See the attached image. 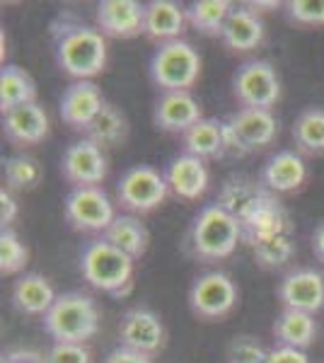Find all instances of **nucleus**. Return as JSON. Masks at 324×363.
Returning a JSON list of instances; mask_svg holds the SVG:
<instances>
[{
  "instance_id": "f257e3e1",
  "label": "nucleus",
  "mask_w": 324,
  "mask_h": 363,
  "mask_svg": "<svg viewBox=\"0 0 324 363\" xmlns=\"http://www.w3.org/2000/svg\"><path fill=\"white\" fill-rule=\"evenodd\" d=\"M56 63L75 80H92L107 66V39L97 27L80 22L54 25Z\"/></svg>"
},
{
  "instance_id": "f03ea898",
  "label": "nucleus",
  "mask_w": 324,
  "mask_h": 363,
  "mask_svg": "<svg viewBox=\"0 0 324 363\" xmlns=\"http://www.w3.org/2000/svg\"><path fill=\"white\" fill-rule=\"evenodd\" d=\"M99 320L102 315L95 298L82 291H68L44 315V330L54 344H85L99 332Z\"/></svg>"
},
{
  "instance_id": "7ed1b4c3",
  "label": "nucleus",
  "mask_w": 324,
  "mask_h": 363,
  "mask_svg": "<svg viewBox=\"0 0 324 363\" xmlns=\"http://www.w3.org/2000/svg\"><path fill=\"white\" fill-rule=\"evenodd\" d=\"M133 262L126 252L114 247L107 240H92L80 252V272L82 279L92 289L123 298L133 289Z\"/></svg>"
},
{
  "instance_id": "20e7f679",
  "label": "nucleus",
  "mask_w": 324,
  "mask_h": 363,
  "mask_svg": "<svg viewBox=\"0 0 324 363\" xmlns=\"http://www.w3.org/2000/svg\"><path fill=\"white\" fill-rule=\"evenodd\" d=\"M238 242H242V228L238 218H233L218 203H208L194 216L189 228V247L194 257L203 262L228 259L238 250Z\"/></svg>"
},
{
  "instance_id": "39448f33",
  "label": "nucleus",
  "mask_w": 324,
  "mask_h": 363,
  "mask_svg": "<svg viewBox=\"0 0 324 363\" xmlns=\"http://www.w3.org/2000/svg\"><path fill=\"white\" fill-rule=\"evenodd\" d=\"M201 75V56L184 39L160 44L150 58V78L162 92H189Z\"/></svg>"
},
{
  "instance_id": "423d86ee",
  "label": "nucleus",
  "mask_w": 324,
  "mask_h": 363,
  "mask_svg": "<svg viewBox=\"0 0 324 363\" xmlns=\"http://www.w3.org/2000/svg\"><path fill=\"white\" fill-rule=\"evenodd\" d=\"M279 136V119L269 109H238L225 119L230 155H250L267 148Z\"/></svg>"
},
{
  "instance_id": "0eeeda50",
  "label": "nucleus",
  "mask_w": 324,
  "mask_h": 363,
  "mask_svg": "<svg viewBox=\"0 0 324 363\" xmlns=\"http://www.w3.org/2000/svg\"><path fill=\"white\" fill-rule=\"evenodd\" d=\"M66 220L80 233H107L114 223V203L102 186H73L63 201Z\"/></svg>"
},
{
  "instance_id": "6e6552de",
  "label": "nucleus",
  "mask_w": 324,
  "mask_h": 363,
  "mask_svg": "<svg viewBox=\"0 0 324 363\" xmlns=\"http://www.w3.org/2000/svg\"><path fill=\"white\" fill-rule=\"evenodd\" d=\"M233 95L245 109H269L281 99V80L269 61H247L233 75Z\"/></svg>"
},
{
  "instance_id": "1a4fd4ad",
  "label": "nucleus",
  "mask_w": 324,
  "mask_h": 363,
  "mask_svg": "<svg viewBox=\"0 0 324 363\" xmlns=\"http://www.w3.org/2000/svg\"><path fill=\"white\" fill-rule=\"evenodd\" d=\"M169 186L164 174L150 165H135L123 172L116 184V201L131 213H150L167 199Z\"/></svg>"
},
{
  "instance_id": "9d476101",
  "label": "nucleus",
  "mask_w": 324,
  "mask_h": 363,
  "mask_svg": "<svg viewBox=\"0 0 324 363\" xmlns=\"http://www.w3.org/2000/svg\"><path fill=\"white\" fill-rule=\"evenodd\" d=\"M238 306V286L225 272H203L189 289V308L201 320H223Z\"/></svg>"
},
{
  "instance_id": "9b49d317",
  "label": "nucleus",
  "mask_w": 324,
  "mask_h": 363,
  "mask_svg": "<svg viewBox=\"0 0 324 363\" xmlns=\"http://www.w3.org/2000/svg\"><path fill=\"white\" fill-rule=\"evenodd\" d=\"M164 322L150 308H131L123 313L119 322V347L152 356L164 347Z\"/></svg>"
},
{
  "instance_id": "f8f14e48",
  "label": "nucleus",
  "mask_w": 324,
  "mask_h": 363,
  "mask_svg": "<svg viewBox=\"0 0 324 363\" xmlns=\"http://www.w3.org/2000/svg\"><path fill=\"white\" fill-rule=\"evenodd\" d=\"M61 174L73 186H99L107 177V155L90 138L75 140L61 157Z\"/></svg>"
},
{
  "instance_id": "ddd939ff",
  "label": "nucleus",
  "mask_w": 324,
  "mask_h": 363,
  "mask_svg": "<svg viewBox=\"0 0 324 363\" xmlns=\"http://www.w3.org/2000/svg\"><path fill=\"white\" fill-rule=\"evenodd\" d=\"M279 301L288 310L320 313L324 308V274L310 267L288 272L279 284Z\"/></svg>"
},
{
  "instance_id": "4468645a",
  "label": "nucleus",
  "mask_w": 324,
  "mask_h": 363,
  "mask_svg": "<svg viewBox=\"0 0 324 363\" xmlns=\"http://www.w3.org/2000/svg\"><path fill=\"white\" fill-rule=\"evenodd\" d=\"M104 104H107V99L102 97V90L92 80H75L63 90L58 112L70 128L87 131L92 121L97 119V114L104 109Z\"/></svg>"
},
{
  "instance_id": "2eb2a0df",
  "label": "nucleus",
  "mask_w": 324,
  "mask_h": 363,
  "mask_svg": "<svg viewBox=\"0 0 324 363\" xmlns=\"http://www.w3.org/2000/svg\"><path fill=\"white\" fill-rule=\"evenodd\" d=\"M203 119V107L191 92H162L152 107V121L164 133H181Z\"/></svg>"
},
{
  "instance_id": "dca6fc26",
  "label": "nucleus",
  "mask_w": 324,
  "mask_h": 363,
  "mask_svg": "<svg viewBox=\"0 0 324 363\" xmlns=\"http://www.w3.org/2000/svg\"><path fill=\"white\" fill-rule=\"evenodd\" d=\"M240 228H242V242H247L252 247V245L262 242V240L291 233L293 225H291V216H288L286 206L281 203V199L269 191V194L250 211V216L240 220Z\"/></svg>"
},
{
  "instance_id": "f3484780",
  "label": "nucleus",
  "mask_w": 324,
  "mask_h": 363,
  "mask_svg": "<svg viewBox=\"0 0 324 363\" xmlns=\"http://www.w3.org/2000/svg\"><path fill=\"white\" fill-rule=\"evenodd\" d=\"M97 29L104 37L114 39H131L143 34L145 5L135 0H102L97 5Z\"/></svg>"
},
{
  "instance_id": "a211bd4d",
  "label": "nucleus",
  "mask_w": 324,
  "mask_h": 363,
  "mask_svg": "<svg viewBox=\"0 0 324 363\" xmlns=\"http://www.w3.org/2000/svg\"><path fill=\"white\" fill-rule=\"evenodd\" d=\"M164 182L169 186V194L184 201H199L206 189H208V169H206L201 157H194L189 153L174 155L164 167Z\"/></svg>"
},
{
  "instance_id": "6ab92c4d",
  "label": "nucleus",
  "mask_w": 324,
  "mask_h": 363,
  "mask_svg": "<svg viewBox=\"0 0 324 363\" xmlns=\"http://www.w3.org/2000/svg\"><path fill=\"white\" fill-rule=\"evenodd\" d=\"M305 179H308V165L296 150H279L262 167V184L276 196L300 189Z\"/></svg>"
},
{
  "instance_id": "aec40b11",
  "label": "nucleus",
  "mask_w": 324,
  "mask_h": 363,
  "mask_svg": "<svg viewBox=\"0 0 324 363\" xmlns=\"http://www.w3.org/2000/svg\"><path fill=\"white\" fill-rule=\"evenodd\" d=\"M3 133L17 148L22 145H37L49 136V116L39 102H29L13 112L3 114Z\"/></svg>"
},
{
  "instance_id": "412c9836",
  "label": "nucleus",
  "mask_w": 324,
  "mask_h": 363,
  "mask_svg": "<svg viewBox=\"0 0 324 363\" xmlns=\"http://www.w3.org/2000/svg\"><path fill=\"white\" fill-rule=\"evenodd\" d=\"M189 25L186 10L177 5L174 0H150L145 5L143 34L157 44H167L174 39H181V32Z\"/></svg>"
},
{
  "instance_id": "4be33fe9",
  "label": "nucleus",
  "mask_w": 324,
  "mask_h": 363,
  "mask_svg": "<svg viewBox=\"0 0 324 363\" xmlns=\"http://www.w3.org/2000/svg\"><path fill=\"white\" fill-rule=\"evenodd\" d=\"M269 194V189L262 184V179H252L245 177V174H233L223 182L220 191H218L216 203L220 208H225L233 218H238V223L242 218L250 216V211L262 201L264 196Z\"/></svg>"
},
{
  "instance_id": "5701e85b",
  "label": "nucleus",
  "mask_w": 324,
  "mask_h": 363,
  "mask_svg": "<svg viewBox=\"0 0 324 363\" xmlns=\"http://www.w3.org/2000/svg\"><path fill=\"white\" fill-rule=\"evenodd\" d=\"M220 42L228 46L230 51H238V54H247V51H255L259 44L264 42V22L259 13L252 8H233L225 27L220 32Z\"/></svg>"
},
{
  "instance_id": "b1692460",
  "label": "nucleus",
  "mask_w": 324,
  "mask_h": 363,
  "mask_svg": "<svg viewBox=\"0 0 324 363\" xmlns=\"http://www.w3.org/2000/svg\"><path fill=\"white\" fill-rule=\"evenodd\" d=\"M56 291L49 279L41 274H25L13 286V306L25 315H41L44 318L56 303Z\"/></svg>"
},
{
  "instance_id": "393cba45",
  "label": "nucleus",
  "mask_w": 324,
  "mask_h": 363,
  "mask_svg": "<svg viewBox=\"0 0 324 363\" xmlns=\"http://www.w3.org/2000/svg\"><path fill=\"white\" fill-rule=\"evenodd\" d=\"M181 143H184V153L201 157V160L225 155L228 153L225 121L203 116L199 124H194L189 131L181 136Z\"/></svg>"
},
{
  "instance_id": "a878e982",
  "label": "nucleus",
  "mask_w": 324,
  "mask_h": 363,
  "mask_svg": "<svg viewBox=\"0 0 324 363\" xmlns=\"http://www.w3.org/2000/svg\"><path fill=\"white\" fill-rule=\"evenodd\" d=\"M274 337H276V342H279V347H291V349L305 351L317 337L315 315L284 308L274 322Z\"/></svg>"
},
{
  "instance_id": "bb28decb",
  "label": "nucleus",
  "mask_w": 324,
  "mask_h": 363,
  "mask_svg": "<svg viewBox=\"0 0 324 363\" xmlns=\"http://www.w3.org/2000/svg\"><path fill=\"white\" fill-rule=\"evenodd\" d=\"M104 240L114 245V247H119L121 252H126L131 259H140L148 252L150 233L145 223H140V218L121 213L116 216L114 223L109 225V230L104 233Z\"/></svg>"
},
{
  "instance_id": "cd10ccee",
  "label": "nucleus",
  "mask_w": 324,
  "mask_h": 363,
  "mask_svg": "<svg viewBox=\"0 0 324 363\" xmlns=\"http://www.w3.org/2000/svg\"><path fill=\"white\" fill-rule=\"evenodd\" d=\"M29 102H37V85H34L32 75L20 66H3L0 70V109L3 114Z\"/></svg>"
},
{
  "instance_id": "c85d7f7f",
  "label": "nucleus",
  "mask_w": 324,
  "mask_h": 363,
  "mask_svg": "<svg viewBox=\"0 0 324 363\" xmlns=\"http://www.w3.org/2000/svg\"><path fill=\"white\" fill-rule=\"evenodd\" d=\"M85 133H87L85 138H90L92 143H97L102 150L119 148V145L126 143V138H128V119L116 104L107 102Z\"/></svg>"
},
{
  "instance_id": "c756f323",
  "label": "nucleus",
  "mask_w": 324,
  "mask_h": 363,
  "mask_svg": "<svg viewBox=\"0 0 324 363\" xmlns=\"http://www.w3.org/2000/svg\"><path fill=\"white\" fill-rule=\"evenodd\" d=\"M233 8L230 0H199L186 8V22L206 37H220Z\"/></svg>"
},
{
  "instance_id": "7c9ffc66",
  "label": "nucleus",
  "mask_w": 324,
  "mask_h": 363,
  "mask_svg": "<svg viewBox=\"0 0 324 363\" xmlns=\"http://www.w3.org/2000/svg\"><path fill=\"white\" fill-rule=\"evenodd\" d=\"M293 140L300 155H322L324 153V109L310 107L298 114L293 124Z\"/></svg>"
},
{
  "instance_id": "2f4dec72",
  "label": "nucleus",
  "mask_w": 324,
  "mask_h": 363,
  "mask_svg": "<svg viewBox=\"0 0 324 363\" xmlns=\"http://www.w3.org/2000/svg\"><path fill=\"white\" fill-rule=\"evenodd\" d=\"M250 250H252V257H255L257 267L264 269V272H276V269L286 267L298 252L296 240H293L291 233L262 240V242L252 245Z\"/></svg>"
},
{
  "instance_id": "473e14b6",
  "label": "nucleus",
  "mask_w": 324,
  "mask_h": 363,
  "mask_svg": "<svg viewBox=\"0 0 324 363\" xmlns=\"http://www.w3.org/2000/svg\"><path fill=\"white\" fill-rule=\"evenodd\" d=\"M41 165L32 155H10L3 162L5 186L10 191H32L41 182Z\"/></svg>"
},
{
  "instance_id": "72a5a7b5",
  "label": "nucleus",
  "mask_w": 324,
  "mask_h": 363,
  "mask_svg": "<svg viewBox=\"0 0 324 363\" xmlns=\"http://www.w3.org/2000/svg\"><path fill=\"white\" fill-rule=\"evenodd\" d=\"M29 262V250L22 242L15 230L0 233V274L3 277H15Z\"/></svg>"
},
{
  "instance_id": "f704fd0d",
  "label": "nucleus",
  "mask_w": 324,
  "mask_h": 363,
  "mask_svg": "<svg viewBox=\"0 0 324 363\" xmlns=\"http://www.w3.org/2000/svg\"><path fill=\"white\" fill-rule=\"evenodd\" d=\"M269 351L252 335L233 337L228 344V363H267Z\"/></svg>"
},
{
  "instance_id": "c9c22d12",
  "label": "nucleus",
  "mask_w": 324,
  "mask_h": 363,
  "mask_svg": "<svg viewBox=\"0 0 324 363\" xmlns=\"http://www.w3.org/2000/svg\"><path fill=\"white\" fill-rule=\"evenodd\" d=\"M286 13L291 22L303 27H322L324 25V0H291L286 3Z\"/></svg>"
},
{
  "instance_id": "e433bc0d",
  "label": "nucleus",
  "mask_w": 324,
  "mask_h": 363,
  "mask_svg": "<svg viewBox=\"0 0 324 363\" xmlns=\"http://www.w3.org/2000/svg\"><path fill=\"white\" fill-rule=\"evenodd\" d=\"M44 363H92V354L85 344H54Z\"/></svg>"
},
{
  "instance_id": "4c0bfd02",
  "label": "nucleus",
  "mask_w": 324,
  "mask_h": 363,
  "mask_svg": "<svg viewBox=\"0 0 324 363\" xmlns=\"http://www.w3.org/2000/svg\"><path fill=\"white\" fill-rule=\"evenodd\" d=\"M17 218V201L10 194V189H0V225L3 230H10V225L15 223Z\"/></svg>"
},
{
  "instance_id": "58836bf2",
  "label": "nucleus",
  "mask_w": 324,
  "mask_h": 363,
  "mask_svg": "<svg viewBox=\"0 0 324 363\" xmlns=\"http://www.w3.org/2000/svg\"><path fill=\"white\" fill-rule=\"evenodd\" d=\"M267 363H310L308 354L300 349H291V347H276L269 351Z\"/></svg>"
},
{
  "instance_id": "ea45409f",
  "label": "nucleus",
  "mask_w": 324,
  "mask_h": 363,
  "mask_svg": "<svg viewBox=\"0 0 324 363\" xmlns=\"http://www.w3.org/2000/svg\"><path fill=\"white\" fill-rule=\"evenodd\" d=\"M104 363H152L150 356L138 354V351H131L126 347H116L114 351H109Z\"/></svg>"
},
{
  "instance_id": "a19ab883",
  "label": "nucleus",
  "mask_w": 324,
  "mask_h": 363,
  "mask_svg": "<svg viewBox=\"0 0 324 363\" xmlns=\"http://www.w3.org/2000/svg\"><path fill=\"white\" fill-rule=\"evenodd\" d=\"M312 252L320 262H324V220L312 233Z\"/></svg>"
},
{
  "instance_id": "79ce46f5",
  "label": "nucleus",
  "mask_w": 324,
  "mask_h": 363,
  "mask_svg": "<svg viewBox=\"0 0 324 363\" xmlns=\"http://www.w3.org/2000/svg\"><path fill=\"white\" fill-rule=\"evenodd\" d=\"M0 363H13V361H10V359H3V361H0Z\"/></svg>"
}]
</instances>
